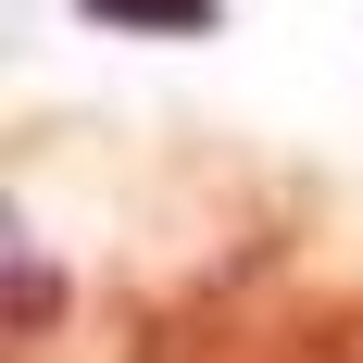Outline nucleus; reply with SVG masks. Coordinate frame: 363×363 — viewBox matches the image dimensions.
<instances>
[{"mask_svg":"<svg viewBox=\"0 0 363 363\" xmlns=\"http://www.w3.org/2000/svg\"><path fill=\"white\" fill-rule=\"evenodd\" d=\"M225 363H363V289H313L301 313L251 326Z\"/></svg>","mask_w":363,"mask_h":363,"instance_id":"f257e3e1","label":"nucleus"},{"mask_svg":"<svg viewBox=\"0 0 363 363\" xmlns=\"http://www.w3.org/2000/svg\"><path fill=\"white\" fill-rule=\"evenodd\" d=\"M75 13L113 38H213L225 26V0H75Z\"/></svg>","mask_w":363,"mask_h":363,"instance_id":"f03ea898","label":"nucleus"},{"mask_svg":"<svg viewBox=\"0 0 363 363\" xmlns=\"http://www.w3.org/2000/svg\"><path fill=\"white\" fill-rule=\"evenodd\" d=\"M50 313H63V289H50V263H13V326H26V351L50 338Z\"/></svg>","mask_w":363,"mask_h":363,"instance_id":"7ed1b4c3","label":"nucleus"}]
</instances>
